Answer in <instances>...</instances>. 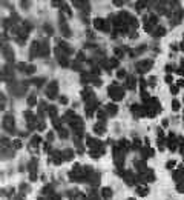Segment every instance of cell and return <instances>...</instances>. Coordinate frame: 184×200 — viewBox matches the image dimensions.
<instances>
[{
    "mask_svg": "<svg viewBox=\"0 0 184 200\" xmlns=\"http://www.w3.org/2000/svg\"><path fill=\"white\" fill-rule=\"evenodd\" d=\"M149 22H150V25H155L157 22H158V17L155 14H150V17H149Z\"/></svg>",
    "mask_w": 184,
    "mask_h": 200,
    "instance_id": "23",
    "label": "cell"
},
{
    "mask_svg": "<svg viewBox=\"0 0 184 200\" xmlns=\"http://www.w3.org/2000/svg\"><path fill=\"white\" fill-rule=\"evenodd\" d=\"M5 128L6 129L9 128V132H14V120H12V115H6L5 117Z\"/></svg>",
    "mask_w": 184,
    "mask_h": 200,
    "instance_id": "8",
    "label": "cell"
},
{
    "mask_svg": "<svg viewBox=\"0 0 184 200\" xmlns=\"http://www.w3.org/2000/svg\"><path fill=\"white\" fill-rule=\"evenodd\" d=\"M170 91H172V94H177V93H178V88H177V86H173V85H172V88H170Z\"/></svg>",
    "mask_w": 184,
    "mask_h": 200,
    "instance_id": "36",
    "label": "cell"
},
{
    "mask_svg": "<svg viewBox=\"0 0 184 200\" xmlns=\"http://www.w3.org/2000/svg\"><path fill=\"white\" fill-rule=\"evenodd\" d=\"M135 8H137L138 12H141V11L146 8V2H137V6H135Z\"/></svg>",
    "mask_w": 184,
    "mask_h": 200,
    "instance_id": "17",
    "label": "cell"
},
{
    "mask_svg": "<svg viewBox=\"0 0 184 200\" xmlns=\"http://www.w3.org/2000/svg\"><path fill=\"white\" fill-rule=\"evenodd\" d=\"M94 26L97 28V29H100V31H104V32H107L111 29V28H109V22H107L106 19H95L94 20Z\"/></svg>",
    "mask_w": 184,
    "mask_h": 200,
    "instance_id": "2",
    "label": "cell"
},
{
    "mask_svg": "<svg viewBox=\"0 0 184 200\" xmlns=\"http://www.w3.org/2000/svg\"><path fill=\"white\" fill-rule=\"evenodd\" d=\"M39 143H40V137H39V136H34V137L31 139V146H37Z\"/></svg>",
    "mask_w": 184,
    "mask_h": 200,
    "instance_id": "18",
    "label": "cell"
},
{
    "mask_svg": "<svg viewBox=\"0 0 184 200\" xmlns=\"http://www.w3.org/2000/svg\"><path fill=\"white\" fill-rule=\"evenodd\" d=\"M97 117L101 120V122H104V120H106V112H104V111H98L97 112Z\"/></svg>",
    "mask_w": 184,
    "mask_h": 200,
    "instance_id": "22",
    "label": "cell"
},
{
    "mask_svg": "<svg viewBox=\"0 0 184 200\" xmlns=\"http://www.w3.org/2000/svg\"><path fill=\"white\" fill-rule=\"evenodd\" d=\"M135 166H137V168L140 169V171H143V169H146V163H144V162H141V160H138V162H135Z\"/></svg>",
    "mask_w": 184,
    "mask_h": 200,
    "instance_id": "19",
    "label": "cell"
},
{
    "mask_svg": "<svg viewBox=\"0 0 184 200\" xmlns=\"http://www.w3.org/2000/svg\"><path fill=\"white\" fill-rule=\"evenodd\" d=\"M25 72H26V74H32V72H35V66H34V65H29V66H26Z\"/></svg>",
    "mask_w": 184,
    "mask_h": 200,
    "instance_id": "21",
    "label": "cell"
},
{
    "mask_svg": "<svg viewBox=\"0 0 184 200\" xmlns=\"http://www.w3.org/2000/svg\"><path fill=\"white\" fill-rule=\"evenodd\" d=\"M20 189H22V193H23V194H26L28 191H29V188H28V185H26V183H23V185L20 186Z\"/></svg>",
    "mask_w": 184,
    "mask_h": 200,
    "instance_id": "28",
    "label": "cell"
},
{
    "mask_svg": "<svg viewBox=\"0 0 184 200\" xmlns=\"http://www.w3.org/2000/svg\"><path fill=\"white\" fill-rule=\"evenodd\" d=\"M83 59H85V54L80 52V54H78V60H83Z\"/></svg>",
    "mask_w": 184,
    "mask_h": 200,
    "instance_id": "43",
    "label": "cell"
},
{
    "mask_svg": "<svg viewBox=\"0 0 184 200\" xmlns=\"http://www.w3.org/2000/svg\"><path fill=\"white\" fill-rule=\"evenodd\" d=\"M49 54V46H48V42L43 40V42H40V49H39V56L41 57H46Z\"/></svg>",
    "mask_w": 184,
    "mask_h": 200,
    "instance_id": "6",
    "label": "cell"
},
{
    "mask_svg": "<svg viewBox=\"0 0 184 200\" xmlns=\"http://www.w3.org/2000/svg\"><path fill=\"white\" fill-rule=\"evenodd\" d=\"M152 68V60H143V62H138L137 63V71L140 74H144Z\"/></svg>",
    "mask_w": 184,
    "mask_h": 200,
    "instance_id": "3",
    "label": "cell"
},
{
    "mask_svg": "<svg viewBox=\"0 0 184 200\" xmlns=\"http://www.w3.org/2000/svg\"><path fill=\"white\" fill-rule=\"evenodd\" d=\"M166 71H167V72H170V71H173V66L167 65V66H166Z\"/></svg>",
    "mask_w": 184,
    "mask_h": 200,
    "instance_id": "40",
    "label": "cell"
},
{
    "mask_svg": "<svg viewBox=\"0 0 184 200\" xmlns=\"http://www.w3.org/2000/svg\"><path fill=\"white\" fill-rule=\"evenodd\" d=\"M106 109L109 111V115H115L117 111H118V108H117L115 105H112V103H109V105H106Z\"/></svg>",
    "mask_w": 184,
    "mask_h": 200,
    "instance_id": "13",
    "label": "cell"
},
{
    "mask_svg": "<svg viewBox=\"0 0 184 200\" xmlns=\"http://www.w3.org/2000/svg\"><path fill=\"white\" fill-rule=\"evenodd\" d=\"M14 146L15 148H20V146H22V142H20V140H15L14 142Z\"/></svg>",
    "mask_w": 184,
    "mask_h": 200,
    "instance_id": "33",
    "label": "cell"
},
{
    "mask_svg": "<svg viewBox=\"0 0 184 200\" xmlns=\"http://www.w3.org/2000/svg\"><path fill=\"white\" fill-rule=\"evenodd\" d=\"M167 125H169V120L164 119V120H163V126H167Z\"/></svg>",
    "mask_w": 184,
    "mask_h": 200,
    "instance_id": "44",
    "label": "cell"
},
{
    "mask_svg": "<svg viewBox=\"0 0 184 200\" xmlns=\"http://www.w3.org/2000/svg\"><path fill=\"white\" fill-rule=\"evenodd\" d=\"M28 105L29 106H35L37 105V97H35V94H31L28 97Z\"/></svg>",
    "mask_w": 184,
    "mask_h": 200,
    "instance_id": "14",
    "label": "cell"
},
{
    "mask_svg": "<svg viewBox=\"0 0 184 200\" xmlns=\"http://www.w3.org/2000/svg\"><path fill=\"white\" fill-rule=\"evenodd\" d=\"M61 9H63V11L66 12V14L69 15V17H71V15H72V12H71V8H69L68 5H65V3H63V6H61Z\"/></svg>",
    "mask_w": 184,
    "mask_h": 200,
    "instance_id": "24",
    "label": "cell"
},
{
    "mask_svg": "<svg viewBox=\"0 0 184 200\" xmlns=\"http://www.w3.org/2000/svg\"><path fill=\"white\" fill-rule=\"evenodd\" d=\"M39 200H43V199H39Z\"/></svg>",
    "mask_w": 184,
    "mask_h": 200,
    "instance_id": "46",
    "label": "cell"
},
{
    "mask_svg": "<svg viewBox=\"0 0 184 200\" xmlns=\"http://www.w3.org/2000/svg\"><path fill=\"white\" fill-rule=\"evenodd\" d=\"M164 34H166V28H163V26H157V29L153 31V36L155 37H161Z\"/></svg>",
    "mask_w": 184,
    "mask_h": 200,
    "instance_id": "12",
    "label": "cell"
},
{
    "mask_svg": "<svg viewBox=\"0 0 184 200\" xmlns=\"http://www.w3.org/2000/svg\"><path fill=\"white\" fill-rule=\"evenodd\" d=\"M147 193H149V191H147V188H146V186H140V188L137 189V194H138V195H146Z\"/></svg>",
    "mask_w": 184,
    "mask_h": 200,
    "instance_id": "16",
    "label": "cell"
},
{
    "mask_svg": "<svg viewBox=\"0 0 184 200\" xmlns=\"http://www.w3.org/2000/svg\"><path fill=\"white\" fill-rule=\"evenodd\" d=\"M166 83H172V76H166Z\"/></svg>",
    "mask_w": 184,
    "mask_h": 200,
    "instance_id": "35",
    "label": "cell"
},
{
    "mask_svg": "<svg viewBox=\"0 0 184 200\" xmlns=\"http://www.w3.org/2000/svg\"><path fill=\"white\" fill-rule=\"evenodd\" d=\"M172 109H173V111H178V109H179V102H178V100H173V103H172Z\"/></svg>",
    "mask_w": 184,
    "mask_h": 200,
    "instance_id": "25",
    "label": "cell"
},
{
    "mask_svg": "<svg viewBox=\"0 0 184 200\" xmlns=\"http://www.w3.org/2000/svg\"><path fill=\"white\" fill-rule=\"evenodd\" d=\"M61 152H63V160H72L74 159L72 149H65V151H61Z\"/></svg>",
    "mask_w": 184,
    "mask_h": 200,
    "instance_id": "9",
    "label": "cell"
},
{
    "mask_svg": "<svg viewBox=\"0 0 184 200\" xmlns=\"http://www.w3.org/2000/svg\"><path fill=\"white\" fill-rule=\"evenodd\" d=\"M60 29H61V32H63L65 37H69L71 36V29H68V26H66V22H65L63 14H60Z\"/></svg>",
    "mask_w": 184,
    "mask_h": 200,
    "instance_id": "5",
    "label": "cell"
},
{
    "mask_svg": "<svg viewBox=\"0 0 184 200\" xmlns=\"http://www.w3.org/2000/svg\"><path fill=\"white\" fill-rule=\"evenodd\" d=\"M60 103H63V105H66V103H68V99H66V97H60Z\"/></svg>",
    "mask_w": 184,
    "mask_h": 200,
    "instance_id": "37",
    "label": "cell"
},
{
    "mask_svg": "<svg viewBox=\"0 0 184 200\" xmlns=\"http://www.w3.org/2000/svg\"><path fill=\"white\" fill-rule=\"evenodd\" d=\"M114 52H115V56H117V57H118V59H120V57H121V56H123V51H121V49H120V48H115V49H114Z\"/></svg>",
    "mask_w": 184,
    "mask_h": 200,
    "instance_id": "29",
    "label": "cell"
},
{
    "mask_svg": "<svg viewBox=\"0 0 184 200\" xmlns=\"http://www.w3.org/2000/svg\"><path fill=\"white\" fill-rule=\"evenodd\" d=\"M107 93H109V95L115 100V102H118V100H121L124 97V91L121 89L120 86H117V83H112L109 86V91H107Z\"/></svg>",
    "mask_w": 184,
    "mask_h": 200,
    "instance_id": "1",
    "label": "cell"
},
{
    "mask_svg": "<svg viewBox=\"0 0 184 200\" xmlns=\"http://www.w3.org/2000/svg\"><path fill=\"white\" fill-rule=\"evenodd\" d=\"M43 28L46 29V32H48V34H52V32H54V31H52V26H51V25H49V23H46Z\"/></svg>",
    "mask_w": 184,
    "mask_h": 200,
    "instance_id": "26",
    "label": "cell"
},
{
    "mask_svg": "<svg viewBox=\"0 0 184 200\" xmlns=\"http://www.w3.org/2000/svg\"><path fill=\"white\" fill-rule=\"evenodd\" d=\"M109 63H111V66H114V68H115V66H118V60L112 59V60H109Z\"/></svg>",
    "mask_w": 184,
    "mask_h": 200,
    "instance_id": "31",
    "label": "cell"
},
{
    "mask_svg": "<svg viewBox=\"0 0 184 200\" xmlns=\"http://www.w3.org/2000/svg\"><path fill=\"white\" fill-rule=\"evenodd\" d=\"M87 37H89V39H95V34L92 31H89V32H87Z\"/></svg>",
    "mask_w": 184,
    "mask_h": 200,
    "instance_id": "39",
    "label": "cell"
},
{
    "mask_svg": "<svg viewBox=\"0 0 184 200\" xmlns=\"http://www.w3.org/2000/svg\"><path fill=\"white\" fill-rule=\"evenodd\" d=\"M51 200H60V195H58V194H57V195L52 194V195H51Z\"/></svg>",
    "mask_w": 184,
    "mask_h": 200,
    "instance_id": "38",
    "label": "cell"
},
{
    "mask_svg": "<svg viewBox=\"0 0 184 200\" xmlns=\"http://www.w3.org/2000/svg\"><path fill=\"white\" fill-rule=\"evenodd\" d=\"M57 89H58V83L51 82L49 86H48V89H46V95H48L49 99H55L57 97Z\"/></svg>",
    "mask_w": 184,
    "mask_h": 200,
    "instance_id": "4",
    "label": "cell"
},
{
    "mask_svg": "<svg viewBox=\"0 0 184 200\" xmlns=\"http://www.w3.org/2000/svg\"><path fill=\"white\" fill-rule=\"evenodd\" d=\"M3 51H5V56L8 57V59L12 60V49L11 48H3Z\"/></svg>",
    "mask_w": 184,
    "mask_h": 200,
    "instance_id": "20",
    "label": "cell"
},
{
    "mask_svg": "<svg viewBox=\"0 0 184 200\" xmlns=\"http://www.w3.org/2000/svg\"><path fill=\"white\" fill-rule=\"evenodd\" d=\"M48 140H49V142L54 140V134H52V132H49V134H48Z\"/></svg>",
    "mask_w": 184,
    "mask_h": 200,
    "instance_id": "41",
    "label": "cell"
},
{
    "mask_svg": "<svg viewBox=\"0 0 184 200\" xmlns=\"http://www.w3.org/2000/svg\"><path fill=\"white\" fill-rule=\"evenodd\" d=\"M101 195H103L104 200H109V199L112 197V189H111V188H104V189L101 191Z\"/></svg>",
    "mask_w": 184,
    "mask_h": 200,
    "instance_id": "11",
    "label": "cell"
},
{
    "mask_svg": "<svg viewBox=\"0 0 184 200\" xmlns=\"http://www.w3.org/2000/svg\"><path fill=\"white\" fill-rule=\"evenodd\" d=\"M28 3H29V2H22V6L25 8V9H28V6H29V5H28Z\"/></svg>",
    "mask_w": 184,
    "mask_h": 200,
    "instance_id": "42",
    "label": "cell"
},
{
    "mask_svg": "<svg viewBox=\"0 0 184 200\" xmlns=\"http://www.w3.org/2000/svg\"><path fill=\"white\" fill-rule=\"evenodd\" d=\"M127 200H133V199H127Z\"/></svg>",
    "mask_w": 184,
    "mask_h": 200,
    "instance_id": "45",
    "label": "cell"
},
{
    "mask_svg": "<svg viewBox=\"0 0 184 200\" xmlns=\"http://www.w3.org/2000/svg\"><path fill=\"white\" fill-rule=\"evenodd\" d=\"M124 76H126V71H124V69H120L118 72H117V77H118V79H124Z\"/></svg>",
    "mask_w": 184,
    "mask_h": 200,
    "instance_id": "27",
    "label": "cell"
},
{
    "mask_svg": "<svg viewBox=\"0 0 184 200\" xmlns=\"http://www.w3.org/2000/svg\"><path fill=\"white\" fill-rule=\"evenodd\" d=\"M124 182L127 183V185H133V183H135V180H137V177L133 176V174L131 172V171H127V172H124Z\"/></svg>",
    "mask_w": 184,
    "mask_h": 200,
    "instance_id": "7",
    "label": "cell"
},
{
    "mask_svg": "<svg viewBox=\"0 0 184 200\" xmlns=\"http://www.w3.org/2000/svg\"><path fill=\"white\" fill-rule=\"evenodd\" d=\"M175 163H177V162H175V160H170V162H167V163H166V166H167V168H173V166H175Z\"/></svg>",
    "mask_w": 184,
    "mask_h": 200,
    "instance_id": "30",
    "label": "cell"
},
{
    "mask_svg": "<svg viewBox=\"0 0 184 200\" xmlns=\"http://www.w3.org/2000/svg\"><path fill=\"white\" fill-rule=\"evenodd\" d=\"M94 131L97 132V134H103V132L106 131V126H104V125H103L101 122H100V123H97V125L94 126Z\"/></svg>",
    "mask_w": 184,
    "mask_h": 200,
    "instance_id": "10",
    "label": "cell"
},
{
    "mask_svg": "<svg viewBox=\"0 0 184 200\" xmlns=\"http://www.w3.org/2000/svg\"><path fill=\"white\" fill-rule=\"evenodd\" d=\"M123 3H124L123 0H114V5L115 6H123Z\"/></svg>",
    "mask_w": 184,
    "mask_h": 200,
    "instance_id": "32",
    "label": "cell"
},
{
    "mask_svg": "<svg viewBox=\"0 0 184 200\" xmlns=\"http://www.w3.org/2000/svg\"><path fill=\"white\" fill-rule=\"evenodd\" d=\"M155 83H157V79H153V77H152V79L149 80V85H150V86H153Z\"/></svg>",
    "mask_w": 184,
    "mask_h": 200,
    "instance_id": "34",
    "label": "cell"
},
{
    "mask_svg": "<svg viewBox=\"0 0 184 200\" xmlns=\"http://www.w3.org/2000/svg\"><path fill=\"white\" fill-rule=\"evenodd\" d=\"M126 86H127V88H131V89L135 88V77H127V80H126Z\"/></svg>",
    "mask_w": 184,
    "mask_h": 200,
    "instance_id": "15",
    "label": "cell"
}]
</instances>
